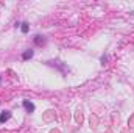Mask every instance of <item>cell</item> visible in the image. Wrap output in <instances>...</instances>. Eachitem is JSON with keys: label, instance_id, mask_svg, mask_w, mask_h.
Returning a JSON list of instances; mask_svg holds the SVG:
<instances>
[{"label": "cell", "instance_id": "1", "mask_svg": "<svg viewBox=\"0 0 134 133\" xmlns=\"http://www.w3.org/2000/svg\"><path fill=\"white\" fill-rule=\"evenodd\" d=\"M23 106H25V110L26 111H34V105L28 100H23Z\"/></svg>", "mask_w": 134, "mask_h": 133}, {"label": "cell", "instance_id": "2", "mask_svg": "<svg viewBox=\"0 0 134 133\" xmlns=\"http://www.w3.org/2000/svg\"><path fill=\"white\" fill-rule=\"evenodd\" d=\"M11 114H10V111H3L2 114H0V122H3V121H6L8 118H10Z\"/></svg>", "mask_w": 134, "mask_h": 133}, {"label": "cell", "instance_id": "3", "mask_svg": "<svg viewBox=\"0 0 134 133\" xmlns=\"http://www.w3.org/2000/svg\"><path fill=\"white\" fill-rule=\"evenodd\" d=\"M31 56H33V52H31V50H28V52L23 53V58H25V60H28V58H31Z\"/></svg>", "mask_w": 134, "mask_h": 133}, {"label": "cell", "instance_id": "4", "mask_svg": "<svg viewBox=\"0 0 134 133\" xmlns=\"http://www.w3.org/2000/svg\"><path fill=\"white\" fill-rule=\"evenodd\" d=\"M75 118H76V122H79V124L83 122V116H81V113H78V114H76Z\"/></svg>", "mask_w": 134, "mask_h": 133}, {"label": "cell", "instance_id": "5", "mask_svg": "<svg viewBox=\"0 0 134 133\" xmlns=\"http://www.w3.org/2000/svg\"><path fill=\"white\" fill-rule=\"evenodd\" d=\"M22 31H23V33L28 31V24H22Z\"/></svg>", "mask_w": 134, "mask_h": 133}, {"label": "cell", "instance_id": "6", "mask_svg": "<svg viewBox=\"0 0 134 133\" xmlns=\"http://www.w3.org/2000/svg\"><path fill=\"white\" fill-rule=\"evenodd\" d=\"M36 42L39 44V46H41V44H44V41L41 39V36H36Z\"/></svg>", "mask_w": 134, "mask_h": 133}, {"label": "cell", "instance_id": "7", "mask_svg": "<svg viewBox=\"0 0 134 133\" xmlns=\"http://www.w3.org/2000/svg\"><path fill=\"white\" fill-rule=\"evenodd\" d=\"M51 133H59V131H58V130H53V131H51Z\"/></svg>", "mask_w": 134, "mask_h": 133}]
</instances>
